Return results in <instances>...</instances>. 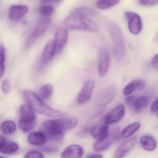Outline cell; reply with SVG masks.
I'll list each match as a JSON object with an SVG mask.
<instances>
[{"label": "cell", "instance_id": "obj_1", "mask_svg": "<svg viewBox=\"0 0 158 158\" xmlns=\"http://www.w3.org/2000/svg\"><path fill=\"white\" fill-rule=\"evenodd\" d=\"M23 96L27 103L35 112L51 118H62L66 114L53 109L43 101L37 94L32 91L26 90L23 93Z\"/></svg>", "mask_w": 158, "mask_h": 158}, {"label": "cell", "instance_id": "obj_2", "mask_svg": "<svg viewBox=\"0 0 158 158\" xmlns=\"http://www.w3.org/2000/svg\"><path fill=\"white\" fill-rule=\"evenodd\" d=\"M107 28L109 32L113 44V52L117 60H122L125 54V46L124 38L118 26L112 22L107 24Z\"/></svg>", "mask_w": 158, "mask_h": 158}, {"label": "cell", "instance_id": "obj_3", "mask_svg": "<svg viewBox=\"0 0 158 158\" xmlns=\"http://www.w3.org/2000/svg\"><path fill=\"white\" fill-rule=\"evenodd\" d=\"M66 27L71 29L96 32L98 31V26L92 20L86 17L78 15H70L64 21Z\"/></svg>", "mask_w": 158, "mask_h": 158}, {"label": "cell", "instance_id": "obj_4", "mask_svg": "<svg viewBox=\"0 0 158 158\" xmlns=\"http://www.w3.org/2000/svg\"><path fill=\"white\" fill-rule=\"evenodd\" d=\"M78 123L77 118L64 117L60 118L46 121L44 123L43 127L45 131L63 132L74 129Z\"/></svg>", "mask_w": 158, "mask_h": 158}, {"label": "cell", "instance_id": "obj_5", "mask_svg": "<svg viewBox=\"0 0 158 158\" xmlns=\"http://www.w3.org/2000/svg\"><path fill=\"white\" fill-rule=\"evenodd\" d=\"M50 23L51 19L47 18L39 23L27 39L26 42V47L29 48L35 43V42L47 30Z\"/></svg>", "mask_w": 158, "mask_h": 158}, {"label": "cell", "instance_id": "obj_6", "mask_svg": "<svg viewBox=\"0 0 158 158\" xmlns=\"http://www.w3.org/2000/svg\"><path fill=\"white\" fill-rule=\"evenodd\" d=\"M125 17L128 20V28L131 33L138 35L143 29V23L141 16L138 14L131 11L125 13Z\"/></svg>", "mask_w": 158, "mask_h": 158}, {"label": "cell", "instance_id": "obj_7", "mask_svg": "<svg viewBox=\"0 0 158 158\" xmlns=\"http://www.w3.org/2000/svg\"><path fill=\"white\" fill-rule=\"evenodd\" d=\"M110 65V56L107 50L102 48L98 53V73L101 77H104L108 71Z\"/></svg>", "mask_w": 158, "mask_h": 158}, {"label": "cell", "instance_id": "obj_8", "mask_svg": "<svg viewBox=\"0 0 158 158\" xmlns=\"http://www.w3.org/2000/svg\"><path fill=\"white\" fill-rule=\"evenodd\" d=\"M95 85V81L93 79L87 80L78 96L77 101L80 105L85 104L91 98Z\"/></svg>", "mask_w": 158, "mask_h": 158}, {"label": "cell", "instance_id": "obj_9", "mask_svg": "<svg viewBox=\"0 0 158 158\" xmlns=\"http://www.w3.org/2000/svg\"><path fill=\"white\" fill-rule=\"evenodd\" d=\"M117 89L115 85H110L106 88L97 98L96 102L100 106H105L109 104L116 97Z\"/></svg>", "mask_w": 158, "mask_h": 158}, {"label": "cell", "instance_id": "obj_10", "mask_svg": "<svg viewBox=\"0 0 158 158\" xmlns=\"http://www.w3.org/2000/svg\"><path fill=\"white\" fill-rule=\"evenodd\" d=\"M125 110L124 105L122 104H119L107 115L105 123L109 125L118 122L124 117Z\"/></svg>", "mask_w": 158, "mask_h": 158}, {"label": "cell", "instance_id": "obj_11", "mask_svg": "<svg viewBox=\"0 0 158 158\" xmlns=\"http://www.w3.org/2000/svg\"><path fill=\"white\" fill-rule=\"evenodd\" d=\"M136 141V137H132L120 145L115 151L114 158L124 157L126 154L134 147Z\"/></svg>", "mask_w": 158, "mask_h": 158}, {"label": "cell", "instance_id": "obj_12", "mask_svg": "<svg viewBox=\"0 0 158 158\" xmlns=\"http://www.w3.org/2000/svg\"><path fill=\"white\" fill-rule=\"evenodd\" d=\"M91 134L93 138L97 142L104 140L108 136V126L105 123L96 124L91 129Z\"/></svg>", "mask_w": 158, "mask_h": 158}, {"label": "cell", "instance_id": "obj_13", "mask_svg": "<svg viewBox=\"0 0 158 158\" xmlns=\"http://www.w3.org/2000/svg\"><path fill=\"white\" fill-rule=\"evenodd\" d=\"M84 153L83 148L79 145H71L62 152L61 158H81Z\"/></svg>", "mask_w": 158, "mask_h": 158}, {"label": "cell", "instance_id": "obj_14", "mask_svg": "<svg viewBox=\"0 0 158 158\" xmlns=\"http://www.w3.org/2000/svg\"><path fill=\"white\" fill-rule=\"evenodd\" d=\"M56 51V47L54 40L49 41L45 45L41 59V66L43 67L52 59Z\"/></svg>", "mask_w": 158, "mask_h": 158}, {"label": "cell", "instance_id": "obj_15", "mask_svg": "<svg viewBox=\"0 0 158 158\" xmlns=\"http://www.w3.org/2000/svg\"><path fill=\"white\" fill-rule=\"evenodd\" d=\"M28 7L27 6L21 5L12 6L9 9V18L12 20L21 18L28 13Z\"/></svg>", "mask_w": 158, "mask_h": 158}, {"label": "cell", "instance_id": "obj_16", "mask_svg": "<svg viewBox=\"0 0 158 158\" xmlns=\"http://www.w3.org/2000/svg\"><path fill=\"white\" fill-rule=\"evenodd\" d=\"M68 38L67 30L64 27L59 28L56 32L54 41L56 49H62L66 45Z\"/></svg>", "mask_w": 158, "mask_h": 158}, {"label": "cell", "instance_id": "obj_17", "mask_svg": "<svg viewBox=\"0 0 158 158\" xmlns=\"http://www.w3.org/2000/svg\"><path fill=\"white\" fill-rule=\"evenodd\" d=\"M20 118L31 122L36 121V113L32 108L26 104L22 105L19 110Z\"/></svg>", "mask_w": 158, "mask_h": 158}, {"label": "cell", "instance_id": "obj_18", "mask_svg": "<svg viewBox=\"0 0 158 158\" xmlns=\"http://www.w3.org/2000/svg\"><path fill=\"white\" fill-rule=\"evenodd\" d=\"M29 143L33 145L39 146L43 144L47 140V138L43 132L34 131L30 133L28 135Z\"/></svg>", "mask_w": 158, "mask_h": 158}, {"label": "cell", "instance_id": "obj_19", "mask_svg": "<svg viewBox=\"0 0 158 158\" xmlns=\"http://www.w3.org/2000/svg\"><path fill=\"white\" fill-rule=\"evenodd\" d=\"M140 143L143 148L146 151H153L156 147V140L149 135H144L141 137Z\"/></svg>", "mask_w": 158, "mask_h": 158}, {"label": "cell", "instance_id": "obj_20", "mask_svg": "<svg viewBox=\"0 0 158 158\" xmlns=\"http://www.w3.org/2000/svg\"><path fill=\"white\" fill-rule=\"evenodd\" d=\"M115 141L108 135L105 139L102 141H98L93 146V149L96 152H102L108 150Z\"/></svg>", "mask_w": 158, "mask_h": 158}, {"label": "cell", "instance_id": "obj_21", "mask_svg": "<svg viewBox=\"0 0 158 158\" xmlns=\"http://www.w3.org/2000/svg\"><path fill=\"white\" fill-rule=\"evenodd\" d=\"M71 15H78L86 17H96L98 15L97 11L87 7H79L74 8L70 12Z\"/></svg>", "mask_w": 158, "mask_h": 158}, {"label": "cell", "instance_id": "obj_22", "mask_svg": "<svg viewBox=\"0 0 158 158\" xmlns=\"http://www.w3.org/2000/svg\"><path fill=\"white\" fill-rule=\"evenodd\" d=\"M19 149L18 144L15 142H6L0 148V152L3 154L10 155L15 153Z\"/></svg>", "mask_w": 158, "mask_h": 158}, {"label": "cell", "instance_id": "obj_23", "mask_svg": "<svg viewBox=\"0 0 158 158\" xmlns=\"http://www.w3.org/2000/svg\"><path fill=\"white\" fill-rule=\"evenodd\" d=\"M149 100L147 97L143 96L136 98L132 107L135 112H140L146 108Z\"/></svg>", "mask_w": 158, "mask_h": 158}, {"label": "cell", "instance_id": "obj_24", "mask_svg": "<svg viewBox=\"0 0 158 158\" xmlns=\"http://www.w3.org/2000/svg\"><path fill=\"white\" fill-rule=\"evenodd\" d=\"M141 124L139 122H135L128 125L122 132V136L124 138H128L132 136L141 128Z\"/></svg>", "mask_w": 158, "mask_h": 158}, {"label": "cell", "instance_id": "obj_25", "mask_svg": "<svg viewBox=\"0 0 158 158\" xmlns=\"http://www.w3.org/2000/svg\"><path fill=\"white\" fill-rule=\"evenodd\" d=\"M1 131L5 134H11L14 133L16 130L15 123L12 121L7 120L3 122L1 124Z\"/></svg>", "mask_w": 158, "mask_h": 158}, {"label": "cell", "instance_id": "obj_26", "mask_svg": "<svg viewBox=\"0 0 158 158\" xmlns=\"http://www.w3.org/2000/svg\"><path fill=\"white\" fill-rule=\"evenodd\" d=\"M119 2L120 0H97L96 5L99 9L105 10L116 5Z\"/></svg>", "mask_w": 158, "mask_h": 158}, {"label": "cell", "instance_id": "obj_27", "mask_svg": "<svg viewBox=\"0 0 158 158\" xmlns=\"http://www.w3.org/2000/svg\"><path fill=\"white\" fill-rule=\"evenodd\" d=\"M53 90V86L52 85L48 84L44 85L39 90V95L40 97L43 100L48 99L52 94Z\"/></svg>", "mask_w": 158, "mask_h": 158}, {"label": "cell", "instance_id": "obj_28", "mask_svg": "<svg viewBox=\"0 0 158 158\" xmlns=\"http://www.w3.org/2000/svg\"><path fill=\"white\" fill-rule=\"evenodd\" d=\"M36 121L31 122L20 118L18 122V126L20 130L25 133L29 132L34 129Z\"/></svg>", "mask_w": 158, "mask_h": 158}, {"label": "cell", "instance_id": "obj_29", "mask_svg": "<svg viewBox=\"0 0 158 158\" xmlns=\"http://www.w3.org/2000/svg\"><path fill=\"white\" fill-rule=\"evenodd\" d=\"M44 133L46 136V138H49L53 141H59L62 140L64 136L63 132L54 131H48L45 130Z\"/></svg>", "mask_w": 158, "mask_h": 158}, {"label": "cell", "instance_id": "obj_30", "mask_svg": "<svg viewBox=\"0 0 158 158\" xmlns=\"http://www.w3.org/2000/svg\"><path fill=\"white\" fill-rule=\"evenodd\" d=\"M6 49L3 45H0V78L3 76L5 71Z\"/></svg>", "mask_w": 158, "mask_h": 158}, {"label": "cell", "instance_id": "obj_31", "mask_svg": "<svg viewBox=\"0 0 158 158\" xmlns=\"http://www.w3.org/2000/svg\"><path fill=\"white\" fill-rule=\"evenodd\" d=\"M54 11V8L52 5H46L41 7L40 13L43 15L48 16L52 14Z\"/></svg>", "mask_w": 158, "mask_h": 158}, {"label": "cell", "instance_id": "obj_32", "mask_svg": "<svg viewBox=\"0 0 158 158\" xmlns=\"http://www.w3.org/2000/svg\"><path fill=\"white\" fill-rule=\"evenodd\" d=\"M136 89L135 84L134 81L126 85L123 90V94L124 95L129 96Z\"/></svg>", "mask_w": 158, "mask_h": 158}, {"label": "cell", "instance_id": "obj_33", "mask_svg": "<svg viewBox=\"0 0 158 158\" xmlns=\"http://www.w3.org/2000/svg\"><path fill=\"white\" fill-rule=\"evenodd\" d=\"M24 158H44V157L41 152L32 150L27 152Z\"/></svg>", "mask_w": 158, "mask_h": 158}, {"label": "cell", "instance_id": "obj_34", "mask_svg": "<svg viewBox=\"0 0 158 158\" xmlns=\"http://www.w3.org/2000/svg\"><path fill=\"white\" fill-rule=\"evenodd\" d=\"M2 90L4 94H8L10 91V82L8 79L4 80L2 85Z\"/></svg>", "mask_w": 158, "mask_h": 158}, {"label": "cell", "instance_id": "obj_35", "mask_svg": "<svg viewBox=\"0 0 158 158\" xmlns=\"http://www.w3.org/2000/svg\"><path fill=\"white\" fill-rule=\"evenodd\" d=\"M135 84V86H136V89L138 91H142L145 88L146 84L143 81L141 80H136L134 81Z\"/></svg>", "mask_w": 158, "mask_h": 158}, {"label": "cell", "instance_id": "obj_36", "mask_svg": "<svg viewBox=\"0 0 158 158\" xmlns=\"http://www.w3.org/2000/svg\"><path fill=\"white\" fill-rule=\"evenodd\" d=\"M136 98H136L135 95L129 96L127 97L126 98V99H125V102H126V104L128 106L132 107L134 104Z\"/></svg>", "mask_w": 158, "mask_h": 158}, {"label": "cell", "instance_id": "obj_37", "mask_svg": "<svg viewBox=\"0 0 158 158\" xmlns=\"http://www.w3.org/2000/svg\"><path fill=\"white\" fill-rule=\"evenodd\" d=\"M42 151L44 152L48 153H56L58 151V149L57 148L53 146H47L41 149Z\"/></svg>", "mask_w": 158, "mask_h": 158}, {"label": "cell", "instance_id": "obj_38", "mask_svg": "<svg viewBox=\"0 0 158 158\" xmlns=\"http://www.w3.org/2000/svg\"><path fill=\"white\" fill-rule=\"evenodd\" d=\"M158 0H140V2L143 5L151 6L158 2Z\"/></svg>", "mask_w": 158, "mask_h": 158}, {"label": "cell", "instance_id": "obj_39", "mask_svg": "<svg viewBox=\"0 0 158 158\" xmlns=\"http://www.w3.org/2000/svg\"><path fill=\"white\" fill-rule=\"evenodd\" d=\"M158 106V98H156V100L154 101V102H153V104H152V106H151V110H150V111H151V113L154 114V113H156L157 111Z\"/></svg>", "mask_w": 158, "mask_h": 158}, {"label": "cell", "instance_id": "obj_40", "mask_svg": "<svg viewBox=\"0 0 158 158\" xmlns=\"http://www.w3.org/2000/svg\"><path fill=\"white\" fill-rule=\"evenodd\" d=\"M152 65L155 68L158 69V54L156 55L152 60Z\"/></svg>", "mask_w": 158, "mask_h": 158}, {"label": "cell", "instance_id": "obj_41", "mask_svg": "<svg viewBox=\"0 0 158 158\" xmlns=\"http://www.w3.org/2000/svg\"><path fill=\"white\" fill-rule=\"evenodd\" d=\"M6 142V140L5 138L3 136L0 135V148Z\"/></svg>", "mask_w": 158, "mask_h": 158}, {"label": "cell", "instance_id": "obj_42", "mask_svg": "<svg viewBox=\"0 0 158 158\" xmlns=\"http://www.w3.org/2000/svg\"><path fill=\"white\" fill-rule=\"evenodd\" d=\"M87 158H103V157L101 155H93L92 156H89Z\"/></svg>", "mask_w": 158, "mask_h": 158}, {"label": "cell", "instance_id": "obj_43", "mask_svg": "<svg viewBox=\"0 0 158 158\" xmlns=\"http://www.w3.org/2000/svg\"><path fill=\"white\" fill-rule=\"evenodd\" d=\"M61 0H42L41 3H45L50 2H58Z\"/></svg>", "mask_w": 158, "mask_h": 158}, {"label": "cell", "instance_id": "obj_44", "mask_svg": "<svg viewBox=\"0 0 158 158\" xmlns=\"http://www.w3.org/2000/svg\"><path fill=\"white\" fill-rule=\"evenodd\" d=\"M0 158H4L3 157L0 156Z\"/></svg>", "mask_w": 158, "mask_h": 158}]
</instances>
